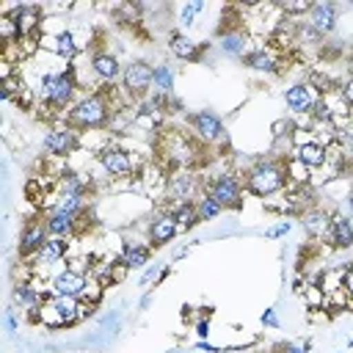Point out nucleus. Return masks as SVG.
I'll list each match as a JSON object with an SVG mask.
<instances>
[{
	"label": "nucleus",
	"instance_id": "nucleus-8",
	"mask_svg": "<svg viewBox=\"0 0 353 353\" xmlns=\"http://www.w3.org/2000/svg\"><path fill=\"white\" fill-rule=\"evenodd\" d=\"M47 240H50V232H47L44 218H30V221H25V226H22V232H19V256L39 254Z\"/></svg>",
	"mask_w": 353,
	"mask_h": 353
},
{
	"label": "nucleus",
	"instance_id": "nucleus-42",
	"mask_svg": "<svg viewBox=\"0 0 353 353\" xmlns=\"http://www.w3.org/2000/svg\"><path fill=\"white\" fill-rule=\"evenodd\" d=\"M196 334L204 339V336L210 334V323H207V320H199V323H196Z\"/></svg>",
	"mask_w": 353,
	"mask_h": 353
},
{
	"label": "nucleus",
	"instance_id": "nucleus-41",
	"mask_svg": "<svg viewBox=\"0 0 353 353\" xmlns=\"http://www.w3.org/2000/svg\"><path fill=\"white\" fill-rule=\"evenodd\" d=\"M262 323H265V325H279V320H276V312H273V309H265V314H262Z\"/></svg>",
	"mask_w": 353,
	"mask_h": 353
},
{
	"label": "nucleus",
	"instance_id": "nucleus-31",
	"mask_svg": "<svg viewBox=\"0 0 353 353\" xmlns=\"http://www.w3.org/2000/svg\"><path fill=\"white\" fill-rule=\"evenodd\" d=\"M328 215L323 212V210H309L306 215H303V226H306V232L309 234H320V232H328Z\"/></svg>",
	"mask_w": 353,
	"mask_h": 353
},
{
	"label": "nucleus",
	"instance_id": "nucleus-28",
	"mask_svg": "<svg viewBox=\"0 0 353 353\" xmlns=\"http://www.w3.org/2000/svg\"><path fill=\"white\" fill-rule=\"evenodd\" d=\"M61 193H72V196H80V199H85V193H88V185H85V179H83L80 174H74V171H66V174L61 176Z\"/></svg>",
	"mask_w": 353,
	"mask_h": 353
},
{
	"label": "nucleus",
	"instance_id": "nucleus-26",
	"mask_svg": "<svg viewBox=\"0 0 353 353\" xmlns=\"http://www.w3.org/2000/svg\"><path fill=\"white\" fill-rule=\"evenodd\" d=\"M168 212L174 215V221H176L179 232H190V229L196 226V221H199V210H196V201H182V204H174Z\"/></svg>",
	"mask_w": 353,
	"mask_h": 353
},
{
	"label": "nucleus",
	"instance_id": "nucleus-39",
	"mask_svg": "<svg viewBox=\"0 0 353 353\" xmlns=\"http://www.w3.org/2000/svg\"><path fill=\"white\" fill-rule=\"evenodd\" d=\"M6 328H8V334L17 331V314H14V309H6Z\"/></svg>",
	"mask_w": 353,
	"mask_h": 353
},
{
	"label": "nucleus",
	"instance_id": "nucleus-16",
	"mask_svg": "<svg viewBox=\"0 0 353 353\" xmlns=\"http://www.w3.org/2000/svg\"><path fill=\"white\" fill-rule=\"evenodd\" d=\"M91 72L102 80V83H113V80H119L121 77V66H119V58L116 55H110V52H105V50H97L94 55H91Z\"/></svg>",
	"mask_w": 353,
	"mask_h": 353
},
{
	"label": "nucleus",
	"instance_id": "nucleus-30",
	"mask_svg": "<svg viewBox=\"0 0 353 353\" xmlns=\"http://www.w3.org/2000/svg\"><path fill=\"white\" fill-rule=\"evenodd\" d=\"M66 237H50L44 245H41V251H39V256L44 259V262H58L63 254H66Z\"/></svg>",
	"mask_w": 353,
	"mask_h": 353
},
{
	"label": "nucleus",
	"instance_id": "nucleus-33",
	"mask_svg": "<svg viewBox=\"0 0 353 353\" xmlns=\"http://www.w3.org/2000/svg\"><path fill=\"white\" fill-rule=\"evenodd\" d=\"M22 88H25V85L19 83V77H17V74H8V77L3 80V91H0V94H3V99H14V94L22 91Z\"/></svg>",
	"mask_w": 353,
	"mask_h": 353
},
{
	"label": "nucleus",
	"instance_id": "nucleus-38",
	"mask_svg": "<svg viewBox=\"0 0 353 353\" xmlns=\"http://www.w3.org/2000/svg\"><path fill=\"white\" fill-rule=\"evenodd\" d=\"M160 273H163V270H160V268H157V265H152V268H146V273H143V276H141V284H143V287H146V284H149V281H154V279H157V276H160Z\"/></svg>",
	"mask_w": 353,
	"mask_h": 353
},
{
	"label": "nucleus",
	"instance_id": "nucleus-18",
	"mask_svg": "<svg viewBox=\"0 0 353 353\" xmlns=\"http://www.w3.org/2000/svg\"><path fill=\"white\" fill-rule=\"evenodd\" d=\"M245 44H248V36L240 28H234V30H218V47L229 58H245Z\"/></svg>",
	"mask_w": 353,
	"mask_h": 353
},
{
	"label": "nucleus",
	"instance_id": "nucleus-3",
	"mask_svg": "<svg viewBox=\"0 0 353 353\" xmlns=\"http://www.w3.org/2000/svg\"><path fill=\"white\" fill-rule=\"evenodd\" d=\"M74 88H77V80L72 72H50L41 77L39 94L50 110H66L74 97Z\"/></svg>",
	"mask_w": 353,
	"mask_h": 353
},
{
	"label": "nucleus",
	"instance_id": "nucleus-37",
	"mask_svg": "<svg viewBox=\"0 0 353 353\" xmlns=\"http://www.w3.org/2000/svg\"><path fill=\"white\" fill-rule=\"evenodd\" d=\"M312 3H284V11L287 14H309Z\"/></svg>",
	"mask_w": 353,
	"mask_h": 353
},
{
	"label": "nucleus",
	"instance_id": "nucleus-4",
	"mask_svg": "<svg viewBox=\"0 0 353 353\" xmlns=\"http://www.w3.org/2000/svg\"><path fill=\"white\" fill-rule=\"evenodd\" d=\"M188 127H190L193 138L199 143H204V146H223L229 141L223 119L215 116L212 110H193V113H188Z\"/></svg>",
	"mask_w": 353,
	"mask_h": 353
},
{
	"label": "nucleus",
	"instance_id": "nucleus-5",
	"mask_svg": "<svg viewBox=\"0 0 353 353\" xmlns=\"http://www.w3.org/2000/svg\"><path fill=\"white\" fill-rule=\"evenodd\" d=\"M41 309L55 314L52 325H74L77 320H83V317H88L94 312V303H83L80 298H69V295H55L50 303L44 301Z\"/></svg>",
	"mask_w": 353,
	"mask_h": 353
},
{
	"label": "nucleus",
	"instance_id": "nucleus-29",
	"mask_svg": "<svg viewBox=\"0 0 353 353\" xmlns=\"http://www.w3.org/2000/svg\"><path fill=\"white\" fill-rule=\"evenodd\" d=\"M196 210H199V221H212V218H218L221 212H223V207L204 190L201 196H199V201H196Z\"/></svg>",
	"mask_w": 353,
	"mask_h": 353
},
{
	"label": "nucleus",
	"instance_id": "nucleus-9",
	"mask_svg": "<svg viewBox=\"0 0 353 353\" xmlns=\"http://www.w3.org/2000/svg\"><path fill=\"white\" fill-rule=\"evenodd\" d=\"M309 28L314 30V33H320V36H328V33H334V28H336V17H339V8H336V3H331V0H323V3H312V8H309Z\"/></svg>",
	"mask_w": 353,
	"mask_h": 353
},
{
	"label": "nucleus",
	"instance_id": "nucleus-21",
	"mask_svg": "<svg viewBox=\"0 0 353 353\" xmlns=\"http://www.w3.org/2000/svg\"><path fill=\"white\" fill-rule=\"evenodd\" d=\"M149 256H152V245H143V243H124L121 248V265L127 270H138L149 265Z\"/></svg>",
	"mask_w": 353,
	"mask_h": 353
},
{
	"label": "nucleus",
	"instance_id": "nucleus-13",
	"mask_svg": "<svg viewBox=\"0 0 353 353\" xmlns=\"http://www.w3.org/2000/svg\"><path fill=\"white\" fill-rule=\"evenodd\" d=\"M317 99H320V97H314L312 85H306V83H295V85H290V88L284 91V102H287V108H290L292 113H309V116H312Z\"/></svg>",
	"mask_w": 353,
	"mask_h": 353
},
{
	"label": "nucleus",
	"instance_id": "nucleus-44",
	"mask_svg": "<svg viewBox=\"0 0 353 353\" xmlns=\"http://www.w3.org/2000/svg\"><path fill=\"white\" fill-rule=\"evenodd\" d=\"M345 149H347V154L353 157V130L345 132Z\"/></svg>",
	"mask_w": 353,
	"mask_h": 353
},
{
	"label": "nucleus",
	"instance_id": "nucleus-2",
	"mask_svg": "<svg viewBox=\"0 0 353 353\" xmlns=\"http://www.w3.org/2000/svg\"><path fill=\"white\" fill-rule=\"evenodd\" d=\"M243 185L248 193L259 196V199H268L279 190H284L287 185V165L281 160H256L245 174H243Z\"/></svg>",
	"mask_w": 353,
	"mask_h": 353
},
{
	"label": "nucleus",
	"instance_id": "nucleus-15",
	"mask_svg": "<svg viewBox=\"0 0 353 353\" xmlns=\"http://www.w3.org/2000/svg\"><path fill=\"white\" fill-rule=\"evenodd\" d=\"M88 290V281H85V276L83 273H77V270H63V273H58L55 276V281H52V292L55 295H69V298H83V292Z\"/></svg>",
	"mask_w": 353,
	"mask_h": 353
},
{
	"label": "nucleus",
	"instance_id": "nucleus-1",
	"mask_svg": "<svg viewBox=\"0 0 353 353\" xmlns=\"http://www.w3.org/2000/svg\"><path fill=\"white\" fill-rule=\"evenodd\" d=\"M110 102H108V88H99L88 97H83L80 102H74L66 116H63V124L72 127V130H99L108 124L110 119Z\"/></svg>",
	"mask_w": 353,
	"mask_h": 353
},
{
	"label": "nucleus",
	"instance_id": "nucleus-19",
	"mask_svg": "<svg viewBox=\"0 0 353 353\" xmlns=\"http://www.w3.org/2000/svg\"><path fill=\"white\" fill-rule=\"evenodd\" d=\"M74 221H77V212H55V210H50L44 215L50 237H72L74 234Z\"/></svg>",
	"mask_w": 353,
	"mask_h": 353
},
{
	"label": "nucleus",
	"instance_id": "nucleus-7",
	"mask_svg": "<svg viewBox=\"0 0 353 353\" xmlns=\"http://www.w3.org/2000/svg\"><path fill=\"white\" fill-rule=\"evenodd\" d=\"M152 80H154V66L146 61H132L121 72V85L130 97H146L152 91Z\"/></svg>",
	"mask_w": 353,
	"mask_h": 353
},
{
	"label": "nucleus",
	"instance_id": "nucleus-24",
	"mask_svg": "<svg viewBox=\"0 0 353 353\" xmlns=\"http://www.w3.org/2000/svg\"><path fill=\"white\" fill-rule=\"evenodd\" d=\"M295 160L303 165V168H320V165H325V160H328V154H325V149L320 146V143H314V141H309V143H301L298 149H295Z\"/></svg>",
	"mask_w": 353,
	"mask_h": 353
},
{
	"label": "nucleus",
	"instance_id": "nucleus-43",
	"mask_svg": "<svg viewBox=\"0 0 353 353\" xmlns=\"http://www.w3.org/2000/svg\"><path fill=\"white\" fill-rule=\"evenodd\" d=\"M284 232H290V221H284V223H279V226H276V229H270L268 234H270V237H276V234H284Z\"/></svg>",
	"mask_w": 353,
	"mask_h": 353
},
{
	"label": "nucleus",
	"instance_id": "nucleus-46",
	"mask_svg": "<svg viewBox=\"0 0 353 353\" xmlns=\"http://www.w3.org/2000/svg\"><path fill=\"white\" fill-rule=\"evenodd\" d=\"M347 69H350V77H353V55L347 58Z\"/></svg>",
	"mask_w": 353,
	"mask_h": 353
},
{
	"label": "nucleus",
	"instance_id": "nucleus-20",
	"mask_svg": "<svg viewBox=\"0 0 353 353\" xmlns=\"http://www.w3.org/2000/svg\"><path fill=\"white\" fill-rule=\"evenodd\" d=\"M243 63H245L248 69H254V72H265V74H276V72H279V61H276V55H273L270 50H265V47H256V50L245 52Z\"/></svg>",
	"mask_w": 353,
	"mask_h": 353
},
{
	"label": "nucleus",
	"instance_id": "nucleus-32",
	"mask_svg": "<svg viewBox=\"0 0 353 353\" xmlns=\"http://www.w3.org/2000/svg\"><path fill=\"white\" fill-rule=\"evenodd\" d=\"M55 50H58V55H61V58L72 61V58L77 55V44H74V36H72V33H61V36L55 39Z\"/></svg>",
	"mask_w": 353,
	"mask_h": 353
},
{
	"label": "nucleus",
	"instance_id": "nucleus-35",
	"mask_svg": "<svg viewBox=\"0 0 353 353\" xmlns=\"http://www.w3.org/2000/svg\"><path fill=\"white\" fill-rule=\"evenodd\" d=\"M339 94H342L345 105H347V108H353V77H347V80H342V83H339Z\"/></svg>",
	"mask_w": 353,
	"mask_h": 353
},
{
	"label": "nucleus",
	"instance_id": "nucleus-22",
	"mask_svg": "<svg viewBox=\"0 0 353 353\" xmlns=\"http://www.w3.org/2000/svg\"><path fill=\"white\" fill-rule=\"evenodd\" d=\"M11 298H14V303H22L25 309H30V314H36L41 306H44V295L33 287V284H28V281H19L17 287H14V292H11Z\"/></svg>",
	"mask_w": 353,
	"mask_h": 353
},
{
	"label": "nucleus",
	"instance_id": "nucleus-40",
	"mask_svg": "<svg viewBox=\"0 0 353 353\" xmlns=\"http://www.w3.org/2000/svg\"><path fill=\"white\" fill-rule=\"evenodd\" d=\"M342 287H345V292L353 298V270H347V273H345V279H342Z\"/></svg>",
	"mask_w": 353,
	"mask_h": 353
},
{
	"label": "nucleus",
	"instance_id": "nucleus-14",
	"mask_svg": "<svg viewBox=\"0 0 353 353\" xmlns=\"http://www.w3.org/2000/svg\"><path fill=\"white\" fill-rule=\"evenodd\" d=\"M99 165L110 174V176H127L132 171V157L119 149V146H108L99 152Z\"/></svg>",
	"mask_w": 353,
	"mask_h": 353
},
{
	"label": "nucleus",
	"instance_id": "nucleus-12",
	"mask_svg": "<svg viewBox=\"0 0 353 353\" xmlns=\"http://www.w3.org/2000/svg\"><path fill=\"white\" fill-rule=\"evenodd\" d=\"M176 234H179V226H176L171 212H160L149 221V245L152 248H160V245L171 243Z\"/></svg>",
	"mask_w": 353,
	"mask_h": 353
},
{
	"label": "nucleus",
	"instance_id": "nucleus-36",
	"mask_svg": "<svg viewBox=\"0 0 353 353\" xmlns=\"http://www.w3.org/2000/svg\"><path fill=\"white\" fill-rule=\"evenodd\" d=\"M273 353H309V347L295 345V342H279V345L273 347Z\"/></svg>",
	"mask_w": 353,
	"mask_h": 353
},
{
	"label": "nucleus",
	"instance_id": "nucleus-11",
	"mask_svg": "<svg viewBox=\"0 0 353 353\" xmlns=\"http://www.w3.org/2000/svg\"><path fill=\"white\" fill-rule=\"evenodd\" d=\"M201 190V182L193 176V174H174L168 179V196L174 199V204H182V201H199V193Z\"/></svg>",
	"mask_w": 353,
	"mask_h": 353
},
{
	"label": "nucleus",
	"instance_id": "nucleus-23",
	"mask_svg": "<svg viewBox=\"0 0 353 353\" xmlns=\"http://www.w3.org/2000/svg\"><path fill=\"white\" fill-rule=\"evenodd\" d=\"M168 50H171L179 61H199V55H201L199 44L190 41V39H188L185 33H179V30H174V33L168 36Z\"/></svg>",
	"mask_w": 353,
	"mask_h": 353
},
{
	"label": "nucleus",
	"instance_id": "nucleus-17",
	"mask_svg": "<svg viewBox=\"0 0 353 353\" xmlns=\"http://www.w3.org/2000/svg\"><path fill=\"white\" fill-rule=\"evenodd\" d=\"M325 237L334 248H353V221L347 215H334L328 221Z\"/></svg>",
	"mask_w": 353,
	"mask_h": 353
},
{
	"label": "nucleus",
	"instance_id": "nucleus-6",
	"mask_svg": "<svg viewBox=\"0 0 353 353\" xmlns=\"http://www.w3.org/2000/svg\"><path fill=\"white\" fill-rule=\"evenodd\" d=\"M207 193L223 207V210H240L243 207V185L234 174H218L207 182Z\"/></svg>",
	"mask_w": 353,
	"mask_h": 353
},
{
	"label": "nucleus",
	"instance_id": "nucleus-27",
	"mask_svg": "<svg viewBox=\"0 0 353 353\" xmlns=\"http://www.w3.org/2000/svg\"><path fill=\"white\" fill-rule=\"evenodd\" d=\"M152 85H154V94H171V91H174V72H171V66L157 63V66H154V80H152Z\"/></svg>",
	"mask_w": 353,
	"mask_h": 353
},
{
	"label": "nucleus",
	"instance_id": "nucleus-10",
	"mask_svg": "<svg viewBox=\"0 0 353 353\" xmlns=\"http://www.w3.org/2000/svg\"><path fill=\"white\" fill-rule=\"evenodd\" d=\"M44 149H47L52 157H66V154H72V152L77 149V130H72V127H66V124L50 130L47 138H44Z\"/></svg>",
	"mask_w": 353,
	"mask_h": 353
},
{
	"label": "nucleus",
	"instance_id": "nucleus-34",
	"mask_svg": "<svg viewBox=\"0 0 353 353\" xmlns=\"http://www.w3.org/2000/svg\"><path fill=\"white\" fill-rule=\"evenodd\" d=\"M201 11H204V3H201V0L188 3V6L182 8V25H190V22H193V17H196V14H201Z\"/></svg>",
	"mask_w": 353,
	"mask_h": 353
},
{
	"label": "nucleus",
	"instance_id": "nucleus-45",
	"mask_svg": "<svg viewBox=\"0 0 353 353\" xmlns=\"http://www.w3.org/2000/svg\"><path fill=\"white\" fill-rule=\"evenodd\" d=\"M347 210H350V215H353V193L347 196Z\"/></svg>",
	"mask_w": 353,
	"mask_h": 353
},
{
	"label": "nucleus",
	"instance_id": "nucleus-25",
	"mask_svg": "<svg viewBox=\"0 0 353 353\" xmlns=\"http://www.w3.org/2000/svg\"><path fill=\"white\" fill-rule=\"evenodd\" d=\"M8 17L17 22L22 39L30 36V33H36V28H39V8H36V6H17Z\"/></svg>",
	"mask_w": 353,
	"mask_h": 353
}]
</instances>
